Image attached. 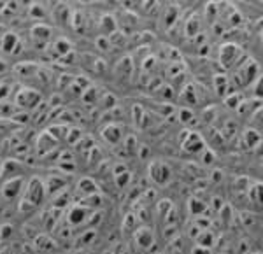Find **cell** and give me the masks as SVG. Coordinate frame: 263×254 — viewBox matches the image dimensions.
I'll return each mask as SVG.
<instances>
[{"mask_svg":"<svg viewBox=\"0 0 263 254\" xmlns=\"http://www.w3.org/2000/svg\"><path fill=\"white\" fill-rule=\"evenodd\" d=\"M44 196H46L44 184H42L37 177H34V179L28 182V186H26V193H25V198H23V202H28L32 207H35V205H39V203L42 202V198H44Z\"/></svg>","mask_w":263,"mask_h":254,"instance_id":"cell-1","label":"cell"},{"mask_svg":"<svg viewBox=\"0 0 263 254\" xmlns=\"http://www.w3.org/2000/svg\"><path fill=\"white\" fill-rule=\"evenodd\" d=\"M39 102H41V95L30 88H23L16 95V103L23 109H34V107L39 105Z\"/></svg>","mask_w":263,"mask_h":254,"instance_id":"cell-2","label":"cell"},{"mask_svg":"<svg viewBox=\"0 0 263 254\" xmlns=\"http://www.w3.org/2000/svg\"><path fill=\"white\" fill-rule=\"evenodd\" d=\"M149 175H151V179L155 180V182H158V184H165V182L171 179L172 172L165 163L155 162L151 167H149Z\"/></svg>","mask_w":263,"mask_h":254,"instance_id":"cell-3","label":"cell"},{"mask_svg":"<svg viewBox=\"0 0 263 254\" xmlns=\"http://www.w3.org/2000/svg\"><path fill=\"white\" fill-rule=\"evenodd\" d=\"M23 188V179L21 177H12L9 182H5L4 184V195L7 196V198H14V196H18V193H19V189Z\"/></svg>","mask_w":263,"mask_h":254,"instance_id":"cell-4","label":"cell"},{"mask_svg":"<svg viewBox=\"0 0 263 254\" xmlns=\"http://www.w3.org/2000/svg\"><path fill=\"white\" fill-rule=\"evenodd\" d=\"M88 216H89V210L78 205V207H72L71 214H69V219H71V225H81V223H85L88 219Z\"/></svg>","mask_w":263,"mask_h":254,"instance_id":"cell-5","label":"cell"},{"mask_svg":"<svg viewBox=\"0 0 263 254\" xmlns=\"http://www.w3.org/2000/svg\"><path fill=\"white\" fill-rule=\"evenodd\" d=\"M135 244H137L141 249H148L149 246H153V233L148 228L139 230V233L135 235Z\"/></svg>","mask_w":263,"mask_h":254,"instance_id":"cell-6","label":"cell"},{"mask_svg":"<svg viewBox=\"0 0 263 254\" xmlns=\"http://www.w3.org/2000/svg\"><path fill=\"white\" fill-rule=\"evenodd\" d=\"M78 189L85 193V195H93V193H95L98 188H96L95 182H93L91 179H81L79 180V184H78Z\"/></svg>","mask_w":263,"mask_h":254,"instance_id":"cell-7","label":"cell"},{"mask_svg":"<svg viewBox=\"0 0 263 254\" xmlns=\"http://www.w3.org/2000/svg\"><path fill=\"white\" fill-rule=\"evenodd\" d=\"M2 170H4V162L0 160V175H2Z\"/></svg>","mask_w":263,"mask_h":254,"instance_id":"cell-8","label":"cell"}]
</instances>
